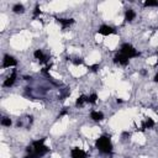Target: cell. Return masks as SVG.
<instances>
[{
	"instance_id": "obj_3",
	"label": "cell",
	"mask_w": 158,
	"mask_h": 158,
	"mask_svg": "<svg viewBox=\"0 0 158 158\" xmlns=\"http://www.w3.org/2000/svg\"><path fill=\"white\" fill-rule=\"evenodd\" d=\"M16 60L13 57V56H10V55H5L4 56V60H3V67L4 68H10V67H14L16 66Z\"/></svg>"
},
{
	"instance_id": "obj_10",
	"label": "cell",
	"mask_w": 158,
	"mask_h": 158,
	"mask_svg": "<svg viewBox=\"0 0 158 158\" xmlns=\"http://www.w3.org/2000/svg\"><path fill=\"white\" fill-rule=\"evenodd\" d=\"M57 22H58V24H61L63 28H66L67 26L72 25L74 22V20L73 19H57Z\"/></svg>"
},
{
	"instance_id": "obj_20",
	"label": "cell",
	"mask_w": 158,
	"mask_h": 158,
	"mask_svg": "<svg viewBox=\"0 0 158 158\" xmlns=\"http://www.w3.org/2000/svg\"><path fill=\"white\" fill-rule=\"evenodd\" d=\"M73 63H74V64H77V66H78V64H81V63H83V60H77V61H73Z\"/></svg>"
},
{
	"instance_id": "obj_17",
	"label": "cell",
	"mask_w": 158,
	"mask_h": 158,
	"mask_svg": "<svg viewBox=\"0 0 158 158\" xmlns=\"http://www.w3.org/2000/svg\"><path fill=\"white\" fill-rule=\"evenodd\" d=\"M13 122H11V120L9 119V118H4L3 120H1V125L3 126H10Z\"/></svg>"
},
{
	"instance_id": "obj_19",
	"label": "cell",
	"mask_w": 158,
	"mask_h": 158,
	"mask_svg": "<svg viewBox=\"0 0 158 158\" xmlns=\"http://www.w3.org/2000/svg\"><path fill=\"white\" fill-rule=\"evenodd\" d=\"M98 68H99L98 64H94V66H91V67H90V69H91V71H94V72L98 71Z\"/></svg>"
},
{
	"instance_id": "obj_9",
	"label": "cell",
	"mask_w": 158,
	"mask_h": 158,
	"mask_svg": "<svg viewBox=\"0 0 158 158\" xmlns=\"http://www.w3.org/2000/svg\"><path fill=\"white\" fill-rule=\"evenodd\" d=\"M135 17H136V13L132 10V9H128L126 10V13H125V20L128 21V22H131Z\"/></svg>"
},
{
	"instance_id": "obj_8",
	"label": "cell",
	"mask_w": 158,
	"mask_h": 158,
	"mask_svg": "<svg viewBox=\"0 0 158 158\" xmlns=\"http://www.w3.org/2000/svg\"><path fill=\"white\" fill-rule=\"evenodd\" d=\"M90 118L94 121H101L104 119V114L100 111H91L90 113Z\"/></svg>"
},
{
	"instance_id": "obj_4",
	"label": "cell",
	"mask_w": 158,
	"mask_h": 158,
	"mask_svg": "<svg viewBox=\"0 0 158 158\" xmlns=\"http://www.w3.org/2000/svg\"><path fill=\"white\" fill-rule=\"evenodd\" d=\"M98 32L100 35H104V36H109V35H113L115 33V30L111 26H108V25H103L100 26V28L98 30Z\"/></svg>"
},
{
	"instance_id": "obj_5",
	"label": "cell",
	"mask_w": 158,
	"mask_h": 158,
	"mask_svg": "<svg viewBox=\"0 0 158 158\" xmlns=\"http://www.w3.org/2000/svg\"><path fill=\"white\" fill-rule=\"evenodd\" d=\"M114 62L121 64V66H126V64L128 63V58L126 56H124L122 53H119V55H116V57L114 58Z\"/></svg>"
},
{
	"instance_id": "obj_18",
	"label": "cell",
	"mask_w": 158,
	"mask_h": 158,
	"mask_svg": "<svg viewBox=\"0 0 158 158\" xmlns=\"http://www.w3.org/2000/svg\"><path fill=\"white\" fill-rule=\"evenodd\" d=\"M40 14H41V10H40V8H38V5H36V8H35V11H33V17H37Z\"/></svg>"
},
{
	"instance_id": "obj_13",
	"label": "cell",
	"mask_w": 158,
	"mask_h": 158,
	"mask_svg": "<svg viewBox=\"0 0 158 158\" xmlns=\"http://www.w3.org/2000/svg\"><path fill=\"white\" fill-rule=\"evenodd\" d=\"M13 11L16 14H22L25 11V8H24V5H21V4H16V5H14Z\"/></svg>"
},
{
	"instance_id": "obj_12",
	"label": "cell",
	"mask_w": 158,
	"mask_h": 158,
	"mask_svg": "<svg viewBox=\"0 0 158 158\" xmlns=\"http://www.w3.org/2000/svg\"><path fill=\"white\" fill-rule=\"evenodd\" d=\"M85 103H88V98L84 96V95H81V96H79V98L77 99V101H75V106L80 108V106H83Z\"/></svg>"
},
{
	"instance_id": "obj_6",
	"label": "cell",
	"mask_w": 158,
	"mask_h": 158,
	"mask_svg": "<svg viewBox=\"0 0 158 158\" xmlns=\"http://www.w3.org/2000/svg\"><path fill=\"white\" fill-rule=\"evenodd\" d=\"M71 153H72V158H86V153L80 148H73Z\"/></svg>"
},
{
	"instance_id": "obj_21",
	"label": "cell",
	"mask_w": 158,
	"mask_h": 158,
	"mask_svg": "<svg viewBox=\"0 0 158 158\" xmlns=\"http://www.w3.org/2000/svg\"><path fill=\"white\" fill-rule=\"evenodd\" d=\"M154 81H157V83H158V73L156 74V77H154Z\"/></svg>"
},
{
	"instance_id": "obj_16",
	"label": "cell",
	"mask_w": 158,
	"mask_h": 158,
	"mask_svg": "<svg viewBox=\"0 0 158 158\" xmlns=\"http://www.w3.org/2000/svg\"><path fill=\"white\" fill-rule=\"evenodd\" d=\"M96 100H98V95L96 94H91V95L88 96V103L89 104H95Z\"/></svg>"
},
{
	"instance_id": "obj_11",
	"label": "cell",
	"mask_w": 158,
	"mask_h": 158,
	"mask_svg": "<svg viewBox=\"0 0 158 158\" xmlns=\"http://www.w3.org/2000/svg\"><path fill=\"white\" fill-rule=\"evenodd\" d=\"M35 58H37V60L40 62H46L47 60H46V56L43 55V52L41 51V50H37V51H35V53H33Z\"/></svg>"
},
{
	"instance_id": "obj_7",
	"label": "cell",
	"mask_w": 158,
	"mask_h": 158,
	"mask_svg": "<svg viewBox=\"0 0 158 158\" xmlns=\"http://www.w3.org/2000/svg\"><path fill=\"white\" fill-rule=\"evenodd\" d=\"M15 80H16V71H14L13 73H11L10 77L4 81V86H6V88L13 86V85H14V83H15Z\"/></svg>"
},
{
	"instance_id": "obj_2",
	"label": "cell",
	"mask_w": 158,
	"mask_h": 158,
	"mask_svg": "<svg viewBox=\"0 0 158 158\" xmlns=\"http://www.w3.org/2000/svg\"><path fill=\"white\" fill-rule=\"evenodd\" d=\"M120 53H122L124 56H126L128 60L130 58H133V57H138L140 56V52H137L136 50H135L132 46L130 43H124L121 46V51H120Z\"/></svg>"
},
{
	"instance_id": "obj_1",
	"label": "cell",
	"mask_w": 158,
	"mask_h": 158,
	"mask_svg": "<svg viewBox=\"0 0 158 158\" xmlns=\"http://www.w3.org/2000/svg\"><path fill=\"white\" fill-rule=\"evenodd\" d=\"M96 147L98 149L103 152V153H111L113 151V145H111V141H110V137L108 136H101L100 138L96 140Z\"/></svg>"
},
{
	"instance_id": "obj_14",
	"label": "cell",
	"mask_w": 158,
	"mask_h": 158,
	"mask_svg": "<svg viewBox=\"0 0 158 158\" xmlns=\"http://www.w3.org/2000/svg\"><path fill=\"white\" fill-rule=\"evenodd\" d=\"M145 6H158V1L157 0H147L145 1Z\"/></svg>"
},
{
	"instance_id": "obj_15",
	"label": "cell",
	"mask_w": 158,
	"mask_h": 158,
	"mask_svg": "<svg viewBox=\"0 0 158 158\" xmlns=\"http://www.w3.org/2000/svg\"><path fill=\"white\" fill-rule=\"evenodd\" d=\"M153 126H154V121L152 120L151 118H148L147 120H146L145 125H143V127H147V128H151V127H153Z\"/></svg>"
}]
</instances>
